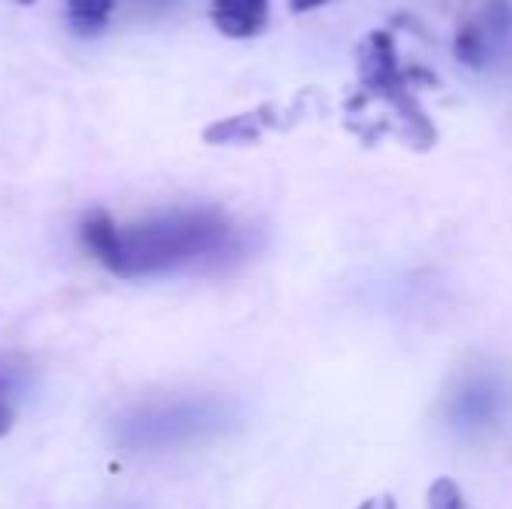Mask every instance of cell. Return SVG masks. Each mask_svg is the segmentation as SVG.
<instances>
[{"instance_id": "cell-1", "label": "cell", "mask_w": 512, "mask_h": 509, "mask_svg": "<svg viewBox=\"0 0 512 509\" xmlns=\"http://www.w3.org/2000/svg\"><path fill=\"white\" fill-rule=\"evenodd\" d=\"M81 241L115 276L136 279L220 258L234 241V224L213 206H178L129 227L95 210L84 217Z\"/></svg>"}, {"instance_id": "cell-9", "label": "cell", "mask_w": 512, "mask_h": 509, "mask_svg": "<svg viewBox=\"0 0 512 509\" xmlns=\"http://www.w3.org/2000/svg\"><path fill=\"white\" fill-rule=\"evenodd\" d=\"M359 509H398V503H394L391 492H380V496H370Z\"/></svg>"}, {"instance_id": "cell-4", "label": "cell", "mask_w": 512, "mask_h": 509, "mask_svg": "<svg viewBox=\"0 0 512 509\" xmlns=\"http://www.w3.org/2000/svg\"><path fill=\"white\" fill-rule=\"evenodd\" d=\"M209 18L227 39H255L269 25V0H213Z\"/></svg>"}, {"instance_id": "cell-3", "label": "cell", "mask_w": 512, "mask_h": 509, "mask_svg": "<svg viewBox=\"0 0 512 509\" xmlns=\"http://www.w3.org/2000/svg\"><path fill=\"white\" fill-rule=\"evenodd\" d=\"M512 42V4L509 0H481L478 11L460 21L453 53L460 63L481 70Z\"/></svg>"}, {"instance_id": "cell-12", "label": "cell", "mask_w": 512, "mask_h": 509, "mask_svg": "<svg viewBox=\"0 0 512 509\" xmlns=\"http://www.w3.org/2000/svg\"><path fill=\"white\" fill-rule=\"evenodd\" d=\"M157 4H164V0H157Z\"/></svg>"}, {"instance_id": "cell-6", "label": "cell", "mask_w": 512, "mask_h": 509, "mask_svg": "<svg viewBox=\"0 0 512 509\" xmlns=\"http://www.w3.org/2000/svg\"><path fill=\"white\" fill-rule=\"evenodd\" d=\"M67 7H70V18H74L77 28L95 32V28H102L108 21L115 0H67Z\"/></svg>"}, {"instance_id": "cell-7", "label": "cell", "mask_w": 512, "mask_h": 509, "mask_svg": "<svg viewBox=\"0 0 512 509\" xmlns=\"http://www.w3.org/2000/svg\"><path fill=\"white\" fill-rule=\"evenodd\" d=\"M429 509H464V496L453 478H436L429 485Z\"/></svg>"}, {"instance_id": "cell-8", "label": "cell", "mask_w": 512, "mask_h": 509, "mask_svg": "<svg viewBox=\"0 0 512 509\" xmlns=\"http://www.w3.org/2000/svg\"><path fill=\"white\" fill-rule=\"evenodd\" d=\"M11 426H14V408H11V401H7L4 381H0V436L11 433Z\"/></svg>"}, {"instance_id": "cell-11", "label": "cell", "mask_w": 512, "mask_h": 509, "mask_svg": "<svg viewBox=\"0 0 512 509\" xmlns=\"http://www.w3.org/2000/svg\"><path fill=\"white\" fill-rule=\"evenodd\" d=\"M11 4H18V7H32V4H39V0H11Z\"/></svg>"}, {"instance_id": "cell-2", "label": "cell", "mask_w": 512, "mask_h": 509, "mask_svg": "<svg viewBox=\"0 0 512 509\" xmlns=\"http://www.w3.org/2000/svg\"><path fill=\"white\" fill-rule=\"evenodd\" d=\"M359 81H363L366 95L380 98L398 112V119L408 129V140H418V147L436 143V129L425 119L422 105L411 91V77L398 63V49H394V39L387 32H370L359 46Z\"/></svg>"}, {"instance_id": "cell-5", "label": "cell", "mask_w": 512, "mask_h": 509, "mask_svg": "<svg viewBox=\"0 0 512 509\" xmlns=\"http://www.w3.org/2000/svg\"><path fill=\"white\" fill-rule=\"evenodd\" d=\"M265 112H269V109H258V112H244V116L220 119V123L206 126L203 140L213 143V147H227V143H255L258 136L265 133V126H269Z\"/></svg>"}, {"instance_id": "cell-10", "label": "cell", "mask_w": 512, "mask_h": 509, "mask_svg": "<svg viewBox=\"0 0 512 509\" xmlns=\"http://www.w3.org/2000/svg\"><path fill=\"white\" fill-rule=\"evenodd\" d=\"M328 0H290V11L293 14H307V11H317V7H324Z\"/></svg>"}]
</instances>
